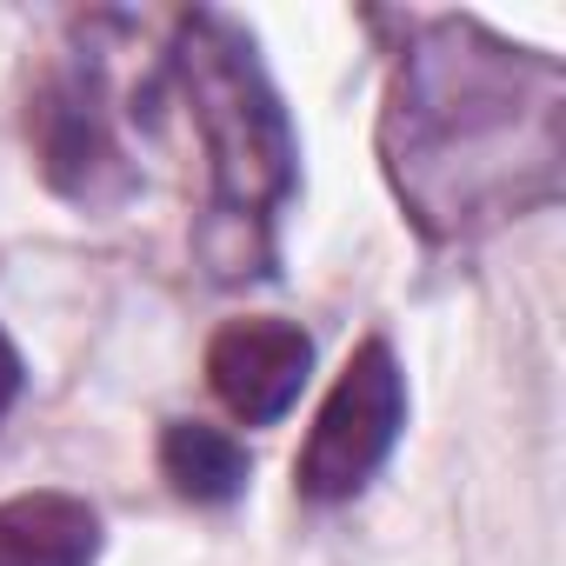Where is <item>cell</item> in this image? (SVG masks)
I'll use <instances>...</instances> for the list:
<instances>
[{"label":"cell","instance_id":"cell-3","mask_svg":"<svg viewBox=\"0 0 566 566\" xmlns=\"http://www.w3.org/2000/svg\"><path fill=\"white\" fill-rule=\"evenodd\" d=\"M407 427V374L387 340H360L334 380V394L314 413V433L294 460V486L321 506L354 500L394 453Z\"/></svg>","mask_w":566,"mask_h":566},{"label":"cell","instance_id":"cell-2","mask_svg":"<svg viewBox=\"0 0 566 566\" xmlns=\"http://www.w3.org/2000/svg\"><path fill=\"white\" fill-rule=\"evenodd\" d=\"M174 81L207 147V253L227 280L273 266V227L294 200L301 147L280 107L253 34L220 14L193 8L174 28Z\"/></svg>","mask_w":566,"mask_h":566},{"label":"cell","instance_id":"cell-1","mask_svg":"<svg viewBox=\"0 0 566 566\" xmlns=\"http://www.w3.org/2000/svg\"><path fill=\"white\" fill-rule=\"evenodd\" d=\"M380 167L440 247L553 207L566 180V67L467 14L413 21L380 107Z\"/></svg>","mask_w":566,"mask_h":566},{"label":"cell","instance_id":"cell-5","mask_svg":"<svg viewBox=\"0 0 566 566\" xmlns=\"http://www.w3.org/2000/svg\"><path fill=\"white\" fill-rule=\"evenodd\" d=\"M307 374H314V340L301 321H273V314L227 321L207 347V387L240 427H273L301 400Z\"/></svg>","mask_w":566,"mask_h":566},{"label":"cell","instance_id":"cell-7","mask_svg":"<svg viewBox=\"0 0 566 566\" xmlns=\"http://www.w3.org/2000/svg\"><path fill=\"white\" fill-rule=\"evenodd\" d=\"M160 473L180 500L193 506H227L247 493V447L227 427L207 420H167L160 433Z\"/></svg>","mask_w":566,"mask_h":566},{"label":"cell","instance_id":"cell-8","mask_svg":"<svg viewBox=\"0 0 566 566\" xmlns=\"http://www.w3.org/2000/svg\"><path fill=\"white\" fill-rule=\"evenodd\" d=\"M21 387H28V367H21V347L0 334V420L14 413V400H21Z\"/></svg>","mask_w":566,"mask_h":566},{"label":"cell","instance_id":"cell-6","mask_svg":"<svg viewBox=\"0 0 566 566\" xmlns=\"http://www.w3.org/2000/svg\"><path fill=\"white\" fill-rule=\"evenodd\" d=\"M101 513L74 493H14L0 500V566H94Z\"/></svg>","mask_w":566,"mask_h":566},{"label":"cell","instance_id":"cell-4","mask_svg":"<svg viewBox=\"0 0 566 566\" xmlns=\"http://www.w3.org/2000/svg\"><path fill=\"white\" fill-rule=\"evenodd\" d=\"M28 140H34L48 187L74 207H120L140 187V174L114 134L107 81L94 61H67V67L41 74L34 101H28Z\"/></svg>","mask_w":566,"mask_h":566}]
</instances>
